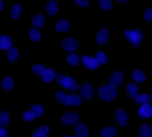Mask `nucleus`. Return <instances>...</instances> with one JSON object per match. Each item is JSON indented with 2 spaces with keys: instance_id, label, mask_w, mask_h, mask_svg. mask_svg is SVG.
<instances>
[{
  "instance_id": "37998d69",
  "label": "nucleus",
  "mask_w": 152,
  "mask_h": 137,
  "mask_svg": "<svg viewBox=\"0 0 152 137\" xmlns=\"http://www.w3.org/2000/svg\"><path fill=\"white\" fill-rule=\"evenodd\" d=\"M151 127H152V126H151Z\"/></svg>"
},
{
  "instance_id": "c85d7f7f",
  "label": "nucleus",
  "mask_w": 152,
  "mask_h": 137,
  "mask_svg": "<svg viewBox=\"0 0 152 137\" xmlns=\"http://www.w3.org/2000/svg\"><path fill=\"white\" fill-rule=\"evenodd\" d=\"M46 69H47V68H46L43 64H35L33 66V68H31L34 74L38 75V76H42V75L45 73Z\"/></svg>"
},
{
  "instance_id": "7ed1b4c3",
  "label": "nucleus",
  "mask_w": 152,
  "mask_h": 137,
  "mask_svg": "<svg viewBox=\"0 0 152 137\" xmlns=\"http://www.w3.org/2000/svg\"><path fill=\"white\" fill-rule=\"evenodd\" d=\"M56 79H57V84L60 85V86L64 87V89L70 90V92H75V90H77L79 89L78 84L73 79V78L66 76V75L62 74V73H61V74H58L57 77H56Z\"/></svg>"
},
{
  "instance_id": "473e14b6",
  "label": "nucleus",
  "mask_w": 152,
  "mask_h": 137,
  "mask_svg": "<svg viewBox=\"0 0 152 137\" xmlns=\"http://www.w3.org/2000/svg\"><path fill=\"white\" fill-rule=\"evenodd\" d=\"M99 6L104 10L109 11L112 8V1L111 0H99Z\"/></svg>"
},
{
  "instance_id": "5701e85b",
  "label": "nucleus",
  "mask_w": 152,
  "mask_h": 137,
  "mask_svg": "<svg viewBox=\"0 0 152 137\" xmlns=\"http://www.w3.org/2000/svg\"><path fill=\"white\" fill-rule=\"evenodd\" d=\"M117 134V129L115 127H105L100 131L102 137H114Z\"/></svg>"
},
{
  "instance_id": "2eb2a0df",
  "label": "nucleus",
  "mask_w": 152,
  "mask_h": 137,
  "mask_svg": "<svg viewBox=\"0 0 152 137\" xmlns=\"http://www.w3.org/2000/svg\"><path fill=\"white\" fill-rule=\"evenodd\" d=\"M107 40H109V33L107 30L102 29L96 35V42L99 45H104V44H107Z\"/></svg>"
},
{
  "instance_id": "c756f323",
  "label": "nucleus",
  "mask_w": 152,
  "mask_h": 137,
  "mask_svg": "<svg viewBox=\"0 0 152 137\" xmlns=\"http://www.w3.org/2000/svg\"><path fill=\"white\" fill-rule=\"evenodd\" d=\"M28 36L33 42H39L41 40V33L37 29H31L28 32Z\"/></svg>"
},
{
  "instance_id": "79ce46f5",
  "label": "nucleus",
  "mask_w": 152,
  "mask_h": 137,
  "mask_svg": "<svg viewBox=\"0 0 152 137\" xmlns=\"http://www.w3.org/2000/svg\"><path fill=\"white\" fill-rule=\"evenodd\" d=\"M151 70H152V68H151Z\"/></svg>"
},
{
  "instance_id": "4be33fe9",
  "label": "nucleus",
  "mask_w": 152,
  "mask_h": 137,
  "mask_svg": "<svg viewBox=\"0 0 152 137\" xmlns=\"http://www.w3.org/2000/svg\"><path fill=\"white\" fill-rule=\"evenodd\" d=\"M48 133H49V127L41 126L31 134V137H47Z\"/></svg>"
},
{
  "instance_id": "f8f14e48",
  "label": "nucleus",
  "mask_w": 152,
  "mask_h": 137,
  "mask_svg": "<svg viewBox=\"0 0 152 137\" xmlns=\"http://www.w3.org/2000/svg\"><path fill=\"white\" fill-rule=\"evenodd\" d=\"M74 132L76 137H88V129L82 123L76 124L74 127Z\"/></svg>"
},
{
  "instance_id": "cd10ccee",
  "label": "nucleus",
  "mask_w": 152,
  "mask_h": 137,
  "mask_svg": "<svg viewBox=\"0 0 152 137\" xmlns=\"http://www.w3.org/2000/svg\"><path fill=\"white\" fill-rule=\"evenodd\" d=\"M1 87L4 90H10L13 87V79L9 76L5 77L1 82Z\"/></svg>"
},
{
  "instance_id": "bb28decb",
  "label": "nucleus",
  "mask_w": 152,
  "mask_h": 137,
  "mask_svg": "<svg viewBox=\"0 0 152 137\" xmlns=\"http://www.w3.org/2000/svg\"><path fill=\"white\" fill-rule=\"evenodd\" d=\"M132 77H133V79L135 81L139 82V84L144 82L146 79L145 74H144L142 71H140V70H135V71H133V73H132Z\"/></svg>"
},
{
  "instance_id": "ddd939ff",
  "label": "nucleus",
  "mask_w": 152,
  "mask_h": 137,
  "mask_svg": "<svg viewBox=\"0 0 152 137\" xmlns=\"http://www.w3.org/2000/svg\"><path fill=\"white\" fill-rule=\"evenodd\" d=\"M12 40L10 37L3 35L0 37V49L1 50H7L8 51L9 49L12 48Z\"/></svg>"
},
{
  "instance_id": "dca6fc26",
  "label": "nucleus",
  "mask_w": 152,
  "mask_h": 137,
  "mask_svg": "<svg viewBox=\"0 0 152 137\" xmlns=\"http://www.w3.org/2000/svg\"><path fill=\"white\" fill-rule=\"evenodd\" d=\"M56 77V72L53 68H47L45 73L42 75V79L44 82H51Z\"/></svg>"
},
{
  "instance_id": "c9c22d12",
  "label": "nucleus",
  "mask_w": 152,
  "mask_h": 137,
  "mask_svg": "<svg viewBox=\"0 0 152 137\" xmlns=\"http://www.w3.org/2000/svg\"><path fill=\"white\" fill-rule=\"evenodd\" d=\"M143 18L146 21H152V8H148L144 11Z\"/></svg>"
},
{
  "instance_id": "f704fd0d",
  "label": "nucleus",
  "mask_w": 152,
  "mask_h": 137,
  "mask_svg": "<svg viewBox=\"0 0 152 137\" xmlns=\"http://www.w3.org/2000/svg\"><path fill=\"white\" fill-rule=\"evenodd\" d=\"M35 118H36L35 114H34L31 111H26V112H23V119L24 120V121H26V122L33 121Z\"/></svg>"
},
{
  "instance_id": "72a5a7b5",
  "label": "nucleus",
  "mask_w": 152,
  "mask_h": 137,
  "mask_svg": "<svg viewBox=\"0 0 152 137\" xmlns=\"http://www.w3.org/2000/svg\"><path fill=\"white\" fill-rule=\"evenodd\" d=\"M95 59L97 60V62H99V64H105V63L107 62V58L104 52L97 53L96 55H95Z\"/></svg>"
},
{
  "instance_id": "a19ab883",
  "label": "nucleus",
  "mask_w": 152,
  "mask_h": 137,
  "mask_svg": "<svg viewBox=\"0 0 152 137\" xmlns=\"http://www.w3.org/2000/svg\"><path fill=\"white\" fill-rule=\"evenodd\" d=\"M63 137H76V136H69V135H66V136H63Z\"/></svg>"
},
{
  "instance_id": "9d476101",
  "label": "nucleus",
  "mask_w": 152,
  "mask_h": 137,
  "mask_svg": "<svg viewBox=\"0 0 152 137\" xmlns=\"http://www.w3.org/2000/svg\"><path fill=\"white\" fill-rule=\"evenodd\" d=\"M137 113H138L139 117L142 119L149 118V117H151V115H152V106L149 104L142 105V106H140V108H139Z\"/></svg>"
},
{
  "instance_id": "aec40b11",
  "label": "nucleus",
  "mask_w": 152,
  "mask_h": 137,
  "mask_svg": "<svg viewBox=\"0 0 152 137\" xmlns=\"http://www.w3.org/2000/svg\"><path fill=\"white\" fill-rule=\"evenodd\" d=\"M21 10H23V7L19 3H14L11 7L10 10V15L13 19H18L19 16H20Z\"/></svg>"
},
{
  "instance_id": "393cba45",
  "label": "nucleus",
  "mask_w": 152,
  "mask_h": 137,
  "mask_svg": "<svg viewBox=\"0 0 152 137\" xmlns=\"http://www.w3.org/2000/svg\"><path fill=\"white\" fill-rule=\"evenodd\" d=\"M6 58L9 62H15L18 58V49L15 48H10L8 51H7L6 54Z\"/></svg>"
},
{
  "instance_id": "4468645a",
  "label": "nucleus",
  "mask_w": 152,
  "mask_h": 137,
  "mask_svg": "<svg viewBox=\"0 0 152 137\" xmlns=\"http://www.w3.org/2000/svg\"><path fill=\"white\" fill-rule=\"evenodd\" d=\"M126 90L130 99H135L137 95H139L138 87H137V85L135 84L134 82H129V84H127Z\"/></svg>"
},
{
  "instance_id": "ea45409f",
  "label": "nucleus",
  "mask_w": 152,
  "mask_h": 137,
  "mask_svg": "<svg viewBox=\"0 0 152 137\" xmlns=\"http://www.w3.org/2000/svg\"><path fill=\"white\" fill-rule=\"evenodd\" d=\"M116 1L120 2V3H124V2H128L129 0H116Z\"/></svg>"
},
{
  "instance_id": "6e6552de",
  "label": "nucleus",
  "mask_w": 152,
  "mask_h": 137,
  "mask_svg": "<svg viewBox=\"0 0 152 137\" xmlns=\"http://www.w3.org/2000/svg\"><path fill=\"white\" fill-rule=\"evenodd\" d=\"M115 118H116V121L118 122L120 126L124 127L128 124V116L125 113L124 110L122 109H118L115 112Z\"/></svg>"
},
{
  "instance_id": "f3484780",
  "label": "nucleus",
  "mask_w": 152,
  "mask_h": 137,
  "mask_svg": "<svg viewBox=\"0 0 152 137\" xmlns=\"http://www.w3.org/2000/svg\"><path fill=\"white\" fill-rule=\"evenodd\" d=\"M46 10H47V13L49 15H55L57 13L58 10V4L56 1L54 0H51L47 3V6H46Z\"/></svg>"
},
{
  "instance_id": "412c9836",
  "label": "nucleus",
  "mask_w": 152,
  "mask_h": 137,
  "mask_svg": "<svg viewBox=\"0 0 152 137\" xmlns=\"http://www.w3.org/2000/svg\"><path fill=\"white\" fill-rule=\"evenodd\" d=\"M151 101V95H139L135 97V102L136 104L140 105H145V104H149Z\"/></svg>"
},
{
  "instance_id": "b1692460",
  "label": "nucleus",
  "mask_w": 152,
  "mask_h": 137,
  "mask_svg": "<svg viewBox=\"0 0 152 137\" xmlns=\"http://www.w3.org/2000/svg\"><path fill=\"white\" fill-rule=\"evenodd\" d=\"M139 135L140 137H151L152 135V127L144 124L140 127V130H139Z\"/></svg>"
},
{
  "instance_id": "20e7f679",
  "label": "nucleus",
  "mask_w": 152,
  "mask_h": 137,
  "mask_svg": "<svg viewBox=\"0 0 152 137\" xmlns=\"http://www.w3.org/2000/svg\"><path fill=\"white\" fill-rule=\"evenodd\" d=\"M124 38L126 39V40H128L135 48L139 47L142 43V40H143L141 31L137 30V29L136 30H133V31H130V30L125 31L124 32Z\"/></svg>"
},
{
  "instance_id": "2f4dec72",
  "label": "nucleus",
  "mask_w": 152,
  "mask_h": 137,
  "mask_svg": "<svg viewBox=\"0 0 152 137\" xmlns=\"http://www.w3.org/2000/svg\"><path fill=\"white\" fill-rule=\"evenodd\" d=\"M31 111L33 112L34 114H35V116L37 117V118H39V117L43 116L44 108L42 107V106H40V105H33V106H31Z\"/></svg>"
},
{
  "instance_id": "f03ea898",
  "label": "nucleus",
  "mask_w": 152,
  "mask_h": 137,
  "mask_svg": "<svg viewBox=\"0 0 152 137\" xmlns=\"http://www.w3.org/2000/svg\"><path fill=\"white\" fill-rule=\"evenodd\" d=\"M97 95L102 101H113L118 97V90L117 87L113 86L111 84H104L99 87Z\"/></svg>"
},
{
  "instance_id": "1a4fd4ad",
  "label": "nucleus",
  "mask_w": 152,
  "mask_h": 137,
  "mask_svg": "<svg viewBox=\"0 0 152 137\" xmlns=\"http://www.w3.org/2000/svg\"><path fill=\"white\" fill-rule=\"evenodd\" d=\"M82 63L87 69L94 70L99 66V63L97 62V60L95 58H92L90 56H83L82 57Z\"/></svg>"
},
{
  "instance_id": "6ab92c4d",
  "label": "nucleus",
  "mask_w": 152,
  "mask_h": 137,
  "mask_svg": "<svg viewBox=\"0 0 152 137\" xmlns=\"http://www.w3.org/2000/svg\"><path fill=\"white\" fill-rule=\"evenodd\" d=\"M70 24L68 23L67 21H65V19H62V21H59L57 23H56L55 26V30L59 32V33H65V32H67V30L69 29Z\"/></svg>"
},
{
  "instance_id": "7c9ffc66",
  "label": "nucleus",
  "mask_w": 152,
  "mask_h": 137,
  "mask_svg": "<svg viewBox=\"0 0 152 137\" xmlns=\"http://www.w3.org/2000/svg\"><path fill=\"white\" fill-rule=\"evenodd\" d=\"M67 62L69 63L70 65L72 66H75V65H78L80 62V58L78 55H76V54H73L71 53L69 56L67 57Z\"/></svg>"
},
{
  "instance_id": "a878e982",
  "label": "nucleus",
  "mask_w": 152,
  "mask_h": 137,
  "mask_svg": "<svg viewBox=\"0 0 152 137\" xmlns=\"http://www.w3.org/2000/svg\"><path fill=\"white\" fill-rule=\"evenodd\" d=\"M9 122H10V117H9L8 113L5 111H2L0 113V126H1V128L6 127L9 124Z\"/></svg>"
},
{
  "instance_id": "4c0bfd02",
  "label": "nucleus",
  "mask_w": 152,
  "mask_h": 137,
  "mask_svg": "<svg viewBox=\"0 0 152 137\" xmlns=\"http://www.w3.org/2000/svg\"><path fill=\"white\" fill-rule=\"evenodd\" d=\"M6 135H7V130L5 128L0 129V137H6Z\"/></svg>"
},
{
  "instance_id": "f257e3e1",
  "label": "nucleus",
  "mask_w": 152,
  "mask_h": 137,
  "mask_svg": "<svg viewBox=\"0 0 152 137\" xmlns=\"http://www.w3.org/2000/svg\"><path fill=\"white\" fill-rule=\"evenodd\" d=\"M56 102L62 106L77 107L81 104V97L77 95H66L64 92H58L55 95Z\"/></svg>"
},
{
  "instance_id": "a211bd4d",
  "label": "nucleus",
  "mask_w": 152,
  "mask_h": 137,
  "mask_svg": "<svg viewBox=\"0 0 152 137\" xmlns=\"http://www.w3.org/2000/svg\"><path fill=\"white\" fill-rule=\"evenodd\" d=\"M44 23H45V15L44 14H37L33 19L34 29H37V30L42 28L44 26Z\"/></svg>"
},
{
  "instance_id": "0eeeda50",
  "label": "nucleus",
  "mask_w": 152,
  "mask_h": 137,
  "mask_svg": "<svg viewBox=\"0 0 152 137\" xmlns=\"http://www.w3.org/2000/svg\"><path fill=\"white\" fill-rule=\"evenodd\" d=\"M77 121H78V115L76 113H72V112L66 113L62 117V123L66 126L74 125L75 123H77Z\"/></svg>"
},
{
  "instance_id": "9b49d317",
  "label": "nucleus",
  "mask_w": 152,
  "mask_h": 137,
  "mask_svg": "<svg viewBox=\"0 0 152 137\" xmlns=\"http://www.w3.org/2000/svg\"><path fill=\"white\" fill-rule=\"evenodd\" d=\"M124 81V74L121 71H116L112 75L111 79H110V84L115 87H118L122 84Z\"/></svg>"
},
{
  "instance_id": "423d86ee",
  "label": "nucleus",
  "mask_w": 152,
  "mask_h": 137,
  "mask_svg": "<svg viewBox=\"0 0 152 137\" xmlns=\"http://www.w3.org/2000/svg\"><path fill=\"white\" fill-rule=\"evenodd\" d=\"M62 47L66 52H73L78 48V42L73 38H66L62 42Z\"/></svg>"
},
{
  "instance_id": "39448f33",
  "label": "nucleus",
  "mask_w": 152,
  "mask_h": 137,
  "mask_svg": "<svg viewBox=\"0 0 152 137\" xmlns=\"http://www.w3.org/2000/svg\"><path fill=\"white\" fill-rule=\"evenodd\" d=\"M94 86L90 84L85 82V84H83L80 86V97H83L84 100H91L94 97Z\"/></svg>"
},
{
  "instance_id": "58836bf2",
  "label": "nucleus",
  "mask_w": 152,
  "mask_h": 137,
  "mask_svg": "<svg viewBox=\"0 0 152 137\" xmlns=\"http://www.w3.org/2000/svg\"><path fill=\"white\" fill-rule=\"evenodd\" d=\"M3 8H4V4H3V1L2 0H0V10H3Z\"/></svg>"
},
{
  "instance_id": "e433bc0d",
  "label": "nucleus",
  "mask_w": 152,
  "mask_h": 137,
  "mask_svg": "<svg viewBox=\"0 0 152 137\" xmlns=\"http://www.w3.org/2000/svg\"><path fill=\"white\" fill-rule=\"evenodd\" d=\"M75 3L80 7H87L89 5V1L88 0H74Z\"/></svg>"
}]
</instances>
